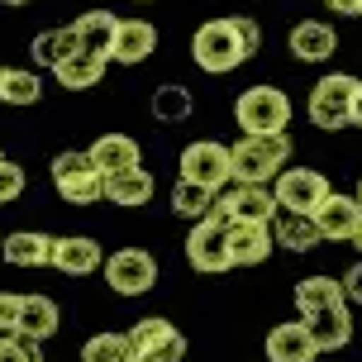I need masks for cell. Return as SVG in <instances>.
<instances>
[{
	"mask_svg": "<svg viewBox=\"0 0 362 362\" xmlns=\"http://www.w3.org/2000/svg\"><path fill=\"white\" fill-rule=\"evenodd\" d=\"M124 362H148V358H134V353H129V358H124Z\"/></svg>",
	"mask_w": 362,
	"mask_h": 362,
	"instance_id": "41",
	"label": "cell"
},
{
	"mask_svg": "<svg viewBox=\"0 0 362 362\" xmlns=\"http://www.w3.org/2000/svg\"><path fill=\"white\" fill-rule=\"evenodd\" d=\"M344 300H353V305H362V262H353L344 276Z\"/></svg>",
	"mask_w": 362,
	"mask_h": 362,
	"instance_id": "36",
	"label": "cell"
},
{
	"mask_svg": "<svg viewBox=\"0 0 362 362\" xmlns=\"http://www.w3.org/2000/svg\"><path fill=\"white\" fill-rule=\"evenodd\" d=\"M234 119L243 134H286L291 124V95L281 86H248L234 100Z\"/></svg>",
	"mask_w": 362,
	"mask_h": 362,
	"instance_id": "3",
	"label": "cell"
},
{
	"mask_svg": "<svg viewBox=\"0 0 362 362\" xmlns=\"http://www.w3.org/2000/svg\"><path fill=\"white\" fill-rule=\"evenodd\" d=\"M124 358H129L124 334H90L81 348V362H124Z\"/></svg>",
	"mask_w": 362,
	"mask_h": 362,
	"instance_id": "31",
	"label": "cell"
},
{
	"mask_svg": "<svg viewBox=\"0 0 362 362\" xmlns=\"http://www.w3.org/2000/svg\"><path fill=\"white\" fill-rule=\"evenodd\" d=\"M238 19V34H243V43H248V53L257 57V48H262V29H257V19H248V15H234Z\"/></svg>",
	"mask_w": 362,
	"mask_h": 362,
	"instance_id": "35",
	"label": "cell"
},
{
	"mask_svg": "<svg viewBox=\"0 0 362 362\" xmlns=\"http://www.w3.org/2000/svg\"><path fill=\"white\" fill-rule=\"evenodd\" d=\"M115 24H119V15H110V10H86V15L76 19V43H81V53L90 57H105L110 62V43H115Z\"/></svg>",
	"mask_w": 362,
	"mask_h": 362,
	"instance_id": "23",
	"label": "cell"
},
{
	"mask_svg": "<svg viewBox=\"0 0 362 362\" xmlns=\"http://www.w3.org/2000/svg\"><path fill=\"white\" fill-rule=\"evenodd\" d=\"M353 90H358V76H348V72H329L315 81V90H310V124L315 129H325V134H334V129H344L348 124V110H353Z\"/></svg>",
	"mask_w": 362,
	"mask_h": 362,
	"instance_id": "6",
	"label": "cell"
},
{
	"mask_svg": "<svg viewBox=\"0 0 362 362\" xmlns=\"http://www.w3.org/2000/svg\"><path fill=\"white\" fill-rule=\"evenodd\" d=\"M334 15H362V0H325Z\"/></svg>",
	"mask_w": 362,
	"mask_h": 362,
	"instance_id": "37",
	"label": "cell"
},
{
	"mask_svg": "<svg viewBox=\"0 0 362 362\" xmlns=\"http://www.w3.org/2000/svg\"><path fill=\"white\" fill-rule=\"evenodd\" d=\"M229 229L234 224H224L219 215H205L191 224V234H186V262L205 276H215V272H229Z\"/></svg>",
	"mask_w": 362,
	"mask_h": 362,
	"instance_id": "7",
	"label": "cell"
},
{
	"mask_svg": "<svg viewBox=\"0 0 362 362\" xmlns=\"http://www.w3.org/2000/svg\"><path fill=\"white\" fill-rule=\"evenodd\" d=\"M353 243H358V253H362V229H358V234H353Z\"/></svg>",
	"mask_w": 362,
	"mask_h": 362,
	"instance_id": "39",
	"label": "cell"
},
{
	"mask_svg": "<svg viewBox=\"0 0 362 362\" xmlns=\"http://www.w3.org/2000/svg\"><path fill=\"white\" fill-rule=\"evenodd\" d=\"M0 158H5V153H0Z\"/></svg>",
	"mask_w": 362,
	"mask_h": 362,
	"instance_id": "44",
	"label": "cell"
},
{
	"mask_svg": "<svg viewBox=\"0 0 362 362\" xmlns=\"http://www.w3.org/2000/svg\"><path fill=\"white\" fill-rule=\"evenodd\" d=\"M86 153H90V163H95L100 177H115V172H134V167H144V148H139V139H129V134H100Z\"/></svg>",
	"mask_w": 362,
	"mask_h": 362,
	"instance_id": "16",
	"label": "cell"
},
{
	"mask_svg": "<svg viewBox=\"0 0 362 362\" xmlns=\"http://www.w3.org/2000/svg\"><path fill=\"white\" fill-rule=\"evenodd\" d=\"M286 48H291L296 62H329L334 48H339V34H334V24H325V19H300L286 34Z\"/></svg>",
	"mask_w": 362,
	"mask_h": 362,
	"instance_id": "17",
	"label": "cell"
},
{
	"mask_svg": "<svg viewBox=\"0 0 362 362\" xmlns=\"http://www.w3.org/2000/svg\"><path fill=\"white\" fill-rule=\"evenodd\" d=\"M272 238L281 243V248H291V253H315L325 238H320V229H315V219L310 215H281L272 219Z\"/></svg>",
	"mask_w": 362,
	"mask_h": 362,
	"instance_id": "25",
	"label": "cell"
},
{
	"mask_svg": "<svg viewBox=\"0 0 362 362\" xmlns=\"http://www.w3.org/2000/svg\"><path fill=\"white\" fill-rule=\"evenodd\" d=\"M325 196H329V177L315 167H281L272 177V200L286 215H315Z\"/></svg>",
	"mask_w": 362,
	"mask_h": 362,
	"instance_id": "5",
	"label": "cell"
},
{
	"mask_svg": "<svg viewBox=\"0 0 362 362\" xmlns=\"http://www.w3.org/2000/svg\"><path fill=\"white\" fill-rule=\"evenodd\" d=\"M43 81L29 67H0V105H38Z\"/></svg>",
	"mask_w": 362,
	"mask_h": 362,
	"instance_id": "27",
	"label": "cell"
},
{
	"mask_svg": "<svg viewBox=\"0 0 362 362\" xmlns=\"http://www.w3.org/2000/svg\"><path fill=\"white\" fill-rule=\"evenodd\" d=\"M105 286L115 296H148L158 286V257L144 248H115L105 257Z\"/></svg>",
	"mask_w": 362,
	"mask_h": 362,
	"instance_id": "8",
	"label": "cell"
},
{
	"mask_svg": "<svg viewBox=\"0 0 362 362\" xmlns=\"http://www.w3.org/2000/svg\"><path fill=\"white\" fill-rule=\"evenodd\" d=\"M315 344L305 334V320H291V325H276L267 334V362H315Z\"/></svg>",
	"mask_w": 362,
	"mask_h": 362,
	"instance_id": "21",
	"label": "cell"
},
{
	"mask_svg": "<svg viewBox=\"0 0 362 362\" xmlns=\"http://www.w3.org/2000/svg\"><path fill=\"white\" fill-rule=\"evenodd\" d=\"M305 334L315 353H339V348L353 344V315H348V300L344 305H329V310H315L305 315Z\"/></svg>",
	"mask_w": 362,
	"mask_h": 362,
	"instance_id": "14",
	"label": "cell"
},
{
	"mask_svg": "<svg viewBox=\"0 0 362 362\" xmlns=\"http://www.w3.org/2000/svg\"><path fill=\"white\" fill-rule=\"evenodd\" d=\"M48 172H53V186L67 205H95V200H105V177L95 172L90 153H81V148L57 153Z\"/></svg>",
	"mask_w": 362,
	"mask_h": 362,
	"instance_id": "4",
	"label": "cell"
},
{
	"mask_svg": "<svg viewBox=\"0 0 362 362\" xmlns=\"http://www.w3.org/2000/svg\"><path fill=\"white\" fill-rule=\"evenodd\" d=\"M210 215H219L224 224H272L281 210L272 200V186H238V181H229V191L215 196Z\"/></svg>",
	"mask_w": 362,
	"mask_h": 362,
	"instance_id": "9",
	"label": "cell"
},
{
	"mask_svg": "<svg viewBox=\"0 0 362 362\" xmlns=\"http://www.w3.org/2000/svg\"><path fill=\"white\" fill-rule=\"evenodd\" d=\"M124 339H129V353H134V358H148V362H181V358H186V339H181V329L167 325V320H158V315L139 320Z\"/></svg>",
	"mask_w": 362,
	"mask_h": 362,
	"instance_id": "11",
	"label": "cell"
},
{
	"mask_svg": "<svg viewBox=\"0 0 362 362\" xmlns=\"http://www.w3.org/2000/svg\"><path fill=\"white\" fill-rule=\"evenodd\" d=\"M72 53H81L72 24H67V29H43V34H34V43H29V57H34L38 67H57L62 57H72Z\"/></svg>",
	"mask_w": 362,
	"mask_h": 362,
	"instance_id": "26",
	"label": "cell"
},
{
	"mask_svg": "<svg viewBox=\"0 0 362 362\" xmlns=\"http://www.w3.org/2000/svg\"><path fill=\"white\" fill-rule=\"evenodd\" d=\"M172 210H177L181 219H205L210 210H215V191H205V186H191V181H177L172 186Z\"/></svg>",
	"mask_w": 362,
	"mask_h": 362,
	"instance_id": "30",
	"label": "cell"
},
{
	"mask_svg": "<svg viewBox=\"0 0 362 362\" xmlns=\"http://www.w3.org/2000/svg\"><path fill=\"white\" fill-rule=\"evenodd\" d=\"M329 305H344V281L339 276H300L296 281V310H300V320L315 315V310H329Z\"/></svg>",
	"mask_w": 362,
	"mask_h": 362,
	"instance_id": "24",
	"label": "cell"
},
{
	"mask_svg": "<svg viewBox=\"0 0 362 362\" xmlns=\"http://www.w3.org/2000/svg\"><path fill=\"white\" fill-rule=\"evenodd\" d=\"M353 200H358V205H362V186H358V196H353Z\"/></svg>",
	"mask_w": 362,
	"mask_h": 362,
	"instance_id": "42",
	"label": "cell"
},
{
	"mask_svg": "<svg viewBox=\"0 0 362 362\" xmlns=\"http://www.w3.org/2000/svg\"><path fill=\"white\" fill-rule=\"evenodd\" d=\"M315 229L320 238H334V243H353V234L362 229V205L353 196H339V191H329L320 200V210H315Z\"/></svg>",
	"mask_w": 362,
	"mask_h": 362,
	"instance_id": "12",
	"label": "cell"
},
{
	"mask_svg": "<svg viewBox=\"0 0 362 362\" xmlns=\"http://www.w3.org/2000/svg\"><path fill=\"white\" fill-rule=\"evenodd\" d=\"M19 305H24V296L0 291V334H19Z\"/></svg>",
	"mask_w": 362,
	"mask_h": 362,
	"instance_id": "34",
	"label": "cell"
},
{
	"mask_svg": "<svg viewBox=\"0 0 362 362\" xmlns=\"http://www.w3.org/2000/svg\"><path fill=\"white\" fill-rule=\"evenodd\" d=\"M0 257L10 267H48L53 262V238L38 234V229H15V234H5V243H0Z\"/></svg>",
	"mask_w": 362,
	"mask_h": 362,
	"instance_id": "20",
	"label": "cell"
},
{
	"mask_svg": "<svg viewBox=\"0 0 362 362\" xmlns=\"http://www.w3.org/2000/svg\"><path fill=\"white\" fill-rule=\"evenodd\" d=\"M24 167L19 163H10V158H0V205H10V200H19L24 196Z\"/></svg>",
	"mask_w": 362,
	"mask_h": 362,
	"instance_id": "32",
	"label": "cell"
},
{
	"mask_svg": "<svg viewBox=\"0 0 362 362\" xmlns=\"http://www.w3.org/2000/svg\"><path fill=\"white\" fill-rule=\"evenodd\" d=\"M158 53V29L148 19H119L115 24V43H110V57L124 62V67H139Z\"/></svg>",
	"mask_w": 362,
	"mask_h": 362,
	"instance_id": "15",
	"label": "cell"
},
{
	"mask_svg": "<svg viewBox=\"0 0 362 362\" xmlns=\"http://www.w3.org/2000/svg\"><path fill=\"white\" fill-rule=\"evenodd\" d=\"M272 248H276L272 224H234V229H229V262H234V267H257V262H267Z\"/></svg>",
	"mask_w": 362,
	"mask_h": 362,
	"instance_id": "19",
	"label": "cell"
},
{
	"mask_svg": "<svg viewBox=\"0 0 362 362\" xmlns=\"http://www.w3.org/2000/svg\"><path fill=\"white\" fill-rule=\"evenodd\" d=\"M348 124H358V129H362V81H358V90H353V110H348Z\"/></svg>",
	"mask_w": 362,
	"mask_h": 362,
	"instance_id": "38",
	"label": "cell"
},
{
	"mask_svg": "<svg viewBox=\"0 0 362 362\" xmlns=\"http://www.w3.org/2000/svg\"><path fill=\"white\" fill-rule=\"evenodd\" d=\"M291 163L286 134H243L229 148V181L238 186H272V177Z\"/></svg>",
	"mask_w": 362,
	"mask_h": 362,
	"instance_id": "1",
	"label": "cell"
},
{
	"mask_svg": "<svg viewBox=\"0 0 362 362\" xmlns=\"http://www.w3.org/2000/svg\"><path fill=\"white\" fill-rule=\"evenodd\" d=\"M34 362H43V358H34Z\"/></svg>",
	"mask_w": 362,
	"mask_h": 362,
	"instance_id": "43",
	"label": "cell"
},
{
	"mask_svg": "<svg viewBox=\"0 0 362 362\" xmlns=\"http://www.w3.org/2000/svg\"><path fill=\"white\" fill-rule=\"evenodd\" d=\"M48 267H57L62 276H90V272L105 267V253L90 234H62L53 238V262Z\"/></svg>",
	"mask_w": 362,
	"mask_h": 362,
	"instance_id": "13",
	"label": "cell"
},
{
	"mask_svg": "<svg viewBox=\"0 0 362 362\" xmlns=\"http://www.w3.org/2000/svg\"><path fill=\"white\" fill-rule=\"evenodd\" d=\"M53 76L62 81L67 90H90L100 76H105V57H90V53H72V57H62L53 67Z\"/></svg>",
	"mask_w": 362,
	"mask_h": 362,
	"instance_id": "28",
	"label": "cell"
},
{
	"mask_svg": "<svg viewBox=\"0 0 362 362\" xmlns=\"http://www.w3.org/2000/svg\"><path fill=\"white\" fill-rule=\"evenodd\" d=\"M38 344H24L19 334H0V362H34Z\"/></svg>",
	"mask_w": 362,
	"mask_h": 362,
	"instance_id": "33",
	"label": "cell"
},
{
	"mask_svg": "<svg viewBox=\"0 0 362 362\" xmlns=\"http://www.w3.org/2000/svg\"><path fill=\"white\" fill-rule=\"evenodd\" d=\"M181 181H191V186H205V191H224L229 186V148L224 144H210V139H200V144H186L181 148Z\"/></svg>",
	"mask_w": 362,
	"mask_h": 362,
	"instance_id": "10",
	"label": "cell"
},
{
	"mask_svg": "<svg viewBox=\"0 0 362 362\" xmlns=\"http://www.w3.org/2000/svg\"><path fill=\"white\" fill-rule=\"evenodd\" d=\"M191 57H196L200 72L210 76H224L234 72V67H243L248 62V43H243V34H238V19H205L196 29V38H191Z\"/></svg>",
	"mask_w": 362,
	"mask_h": 362,
	"instance_id": "2",
	"label": "cell"
},
{
	"mask_svg": "<svg viewBox=\"0 0 362 362\" xmlns=\"http://www.w3.org/2000/svg\"><path fill=\"white\" fill-rule=\"evenodd\" d=\"M57 325H62V310L53 296H24V305H19V339L24 344H48Z\"/></svg>",
	"mask_w": 362,
	"mask_h": 362,
	"instance_id": "18",
	"label": "cell"
},
{
	"mask_svg": "<svg viewBox=\"0 0 362 362\" xmlns=\"http://www.w3.org/2000/svg\"><path fill=\"white\" fill-rule=\"evenodd\" d=\"M153 191H158V181H153V172H144V167L105 177V200H110V205H124V210L148 205V200H153Z\"/></svg>",
	"mask_w": 362,
	"mask_h": 362,
	"instance_id": "22",
	"label": "cell"
},
{
	"mask_svg": "<svg viewBox=\"0 0 362 362\" xmlns=\"http://www.w3.org/2000/svg\"><path fill=\"white\" fill-rule=\"evenodd\" d=\"M0 5H29V0H0Z\"/></svg>",
	"mask_w": 362,
	"mask_h": 362,
	"instance_id": "40",
	"label": "cell"
},
{
	"mask_svg": "<svg viewBox=\"0 0 362 362\" xmlns=\"http://www.w3.org/2000/svg\"><path fill=\"white\" fill-rule=\"evenodd\" d=\"M153 119H163V124H181V119H191V110H196V95L177 81H167V86L153 90Z\"/></svg>",
	"mask_w": 362,
	"mask_h": 362,
	"instance_id": "29",
	"label": "cell"
}]
</instances>
